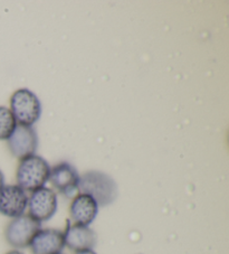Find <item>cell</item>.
<instances>
[{
	"label": "cell",
	"instance_id": "6da1fadb",
	"mask_svg": "<svg viewBox=\"0 0 229 254\" xmlns=\"http://www.w3.org/2000/svg\"><path fill=\"white\" fill-rule=\"evenodd\" d=\"M78 192L90 195L99 206H109L117 197V185L110 175L90 170L80 176Z\"/></svg>",
	"mask_w": 229,
	"mask_h": 254
},
{
	"label": "cell",
	"instance_id": "7a4b0ae2",
	"mask_svg": "<svg viewBox=\"0 0 229 254\" xmlns=\"http://www.w3.org/2000/svg\"><path fill=\"white\" fill-rule=\"evenodd\" d=\"M51 166L41 156L32 155L20 159L16 172L17 186L26 192H33L45 187L50 179Z\"/></svg>",
	"mask_w": 229,
	"mask_h": 254
},
{
	"label": "cell",
	"instance_id": "3957f363",
	"mask_svg": "<svg viewBox=\"0 0 229 254\" xmlns=\"http://www.w3.org/2000/svg\"><path fill=\"white\" fill-rule=\"evenodd\" d=\"M17 125L32 127L42 115L38 96L28 89H18L10 96V109Z\"/></svg>",
	"mask_w": 229,
	"mask_h": 254
},
{
	"label": "cell",
	"instance_id": "277c9868",
	"mask_svg": "<svg viewBox=\"0 0 229 254\" xmlns=\"http://www.w3.org/2000/svg\"><path fill=\"white\" fill-rule=\"evenodd\" d=\"M41 224L28 214L11 218L5 229V239L12 248H28L35 234L41 230Z\"/></svg>",
	"mask_w": 229,
	"mask_h": 254
},
{
	"label": "cell",
	"instance_id": "5b68a950",
	"mask_svg": "<svg viewBox=\"0 0 229 254\" xmlns=\"http://www.w3.org/2000/svg\"><path fill=\"white\" fill-rule=\"evenodd\" d=\"M58 206L57 194L48 187H42L33 191L28 197V215L42 224L55 215Z\"/></svg>",
	"mask_w": 229,
	"mask_h": 254
},
{
	"label": "cell",
	"instance_id": "8992f818",
	"mask_svg": "<svg viewBox=\"0 0 229 254\" xmlns=\"http://www.w3.org/2000/svg\"><path fill=\"white\" fill-rule=\"evenodd\" d=\"M11 155L18 159L35 155L38 147V137L32 127L17 125L14 132L7 139Z\"/></svg>",
	"mask_w": 229,
	"mask_h": 254
},
{
	"label": "cell",
	"instance_id": "52a82bcc",
	"mask_svg": "<svg viewBox=\"0 0 229 254\" xmlns=\"http://www.w3.org/2000/svg\"><path fill=\"white\" fill-rule=\"evenodd\" d=\"M27 192L17 185H5L0 190V214L9 218L24 215L27 209Z\"/></svg>",
	"mask_w": 229,
	"mask_h": 254
},
{
	"label": "cell",
	"instance_id": "ba28073f",
	"mask_svg": "<svg viewBox=\"0 0 229 254\" xmlns=\"http://www.w3.org/2000/svg\"><path fill=\"white\" fill-rule=\"evenodd\" d=\"M48 181L60 194L66 197H73L78 191L80 175L74 166L68 163H60L51 168Z\"/></svg>",
	"mask_w": 229,
	"mask_h": 254
},
{
	"label": "cell",
	"instance_id": "9c48e42d",
	"mask_svg": "<svg viewBox=\"0 0 229 254\" xmlns=\"http://www.w3.org/2000/svg\"><path fill=\"white\" fill-rule=\"evenodd\" d=\"M63 234L65 247L75 253L93 250L98 242V236L90 226L72 224L70 222H67Z\"/></svg>",
	"mask_w": 229,
	"mask_h": 254
},
{
	"label": "cell",
	"instance_id": "30bf717a",
	"mask_svg": "<svg viewBox=\"0 0 229 254\" xmlns=\"http://www.w3.org/2000/svg\"><path fill=\"white\" fill-rule=\"evenodd\" d=\"M28 248L33 254H59L65 248L63 232L56 229H41Z\"/></svg>",
	"mask_w": 229,
	"mask_h": 254
},
{
	"label": "cell",
	"instance_id": "8fae6325",
	"mask_svg": "<svg viewBox=\"0 0 229 254\" xmlns=\"http://www.w3.org/2000/svg\"><path fill=\"white\" fill-rule=\"evenodd\" d=\"M99 205L90 195L78 192L69 206V215L73 224L90 226L99 213Z\"/></svg>",
	"mask_w": 229,
	"mask_h": 254
},
{
	"label": "cell",
	"instance_id": "7c38bea8",
	"mask_svg": "<svg viewBox=\"0 0 229 254\" xmlns=\"http://www.w3.org/2000/svg\"><path fill=\"white\" fill-rule=\"evenodd\" d=\"M17 127L15 117L6 107H0V140H7Z\"/></svg>",
	"mask_w": 229,
	"mask_h": 254
},
{
	"label": "cell",
	"instance_id": "4fadbf2b",
	"mask_svg": "<svg viewBox=\"0 0 229 254\" xmlns=\"http://www.w3.org/2000/svg\"><path fill=\"white\" fill-rule=\"evenodd\" d=\"M5 186V178H3V174L1 173V170H0V190H1V188Z\"/></svg>",
	"mask_w": 229,
	"mask_h": 254
},
{
	"label": "cell",
	"instance_id": "5bb4252c",
	"mask_svg": "<svg viewBox=\"0 0 229 254\" xmlns=\"http://www.w3.org/2000/svg\"><path fill=\"white\" fill-rule=\"evenodd\" d=\"M75 254H98V253H95L93 250H86V251L77 252V253H75Z\"/></svg>",
	"mask_w": 229,
	"mask_h": 254
},
{
	"label": "cell",
	"instance_id": "9a60e30c",
	"mask_svg": "<svg viewBox=\"0 0 229 254\" xmlns=\"http://www.w3.org/2000/svg\"><path fill=\"white\" fill-rule=\"evenodd\" d=\"M6 254H24V253H21L20 251H18V250H12V251H9Z\"/></svg>",
	"mask_w": 229,
	"mask_h": 254
},
{
	"label": "cell",
	"instance_id": "2e32d148",
	"mask_svg": "<svg viewBox=\"0 0 229 254\" xmlns=\"http://www.w3.org/2000/svg\"><path fill=\"white\" fill-rule=\"evenodd\" d=\"M59 254H63V253H59Z\"/></svg>",
	"mask_w": 229,
	"mask_h": 254
}]
</instances>
